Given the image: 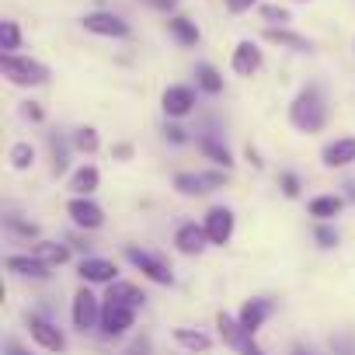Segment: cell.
<instances>
[{
    "instance_id": "1",
    "label": "cell",
    "mask_w": 355,
    "mask_h": 355,
    "mask_svg": "<svg viewBox=\"0 0 355 355\" xmlns=\"http://www.w3.org/2000/svg\"><path fill=\"white\" fill-rule=\"evenodd\" d=\"M289 122L300 129V132H320L324 122H327V105H324V94L317 84L303 87L293 105H289Z\"/></svg>"
},
{
    "instance_id": "2",
    "label": "cell",
    "mask_w": 355,
    "mask_h": 355,
    "mask_svg": "<svg viewBox=\"0 0 355 355\" xmlns=\"http://www.w3.org/2000/svg\"><path fill=\"white\" fill-rule=\"evenodd\" d=\"M0 73H4L11 84H18V87H42V84H49V67L46 63L28 60V56H15V53L0 56Z\"/></svg>"
},
{
    "instance_id": "3",
    "label": "cell",
    "mask_w": 355,
    "mask_h": 355,
    "mask_svg": "<svg viewBox=\"0 0 355 355\" xmlns=\"http://www.w3.org/2000/svg\"><path fill=\"white\" fill-rule=\"evenodd\" d=\"M101 306H105V303H98V296H94L91 289H77V293H73V306H70L73 327H77V331H94V327H101Z\"/></svg>"
},
{
    "instance_id": "4",
    "label": "cell",
    "mask_w": 355,
    "mask_h": 355,
    "mask_svg": "<svg viewBox=\"0 0 355 355\" xmlns=\"http://www.w3.org/2000/svg\"><path fill=\"white\" fill-rule=\"evenodd\" d=\"M132 324H136V306L108 303V300H105V306H101V327H98L105 338H119V334H125Z\"/></svg>"
},
{
    "instance_id": "5",
    "label": "cell",
    "mask_w": 355,
    "mask_h": 355,
    "mask_svg": "<svg viewBox=\"0 0 355 355\" xmlns=\"http://www.w3.org/2000/svg\"><path fill=\"white\" fill-rule=\"evenodd\" d=\"M80 25L91 32V35H105V39H125L129 35V21H122L119 15L112 11H94V15H84Z\"/></svg>"
},
{
    "instance_id": "6",
    "label": "cell",
    "mask_w": 355,
    "mask_h": 355,
    "mask_svg": "<svg viewBox=\"0 0 355 355\" xmlns=\"http://www.w3.org/2000/svg\"><path fill=\"white\" fill-rule=\"evenodd\" d=\"M28 334H32V341H35L39 348H46V352H63V348H67V334H63L53 320H46V317H39V313L28 317Z\"/></svg>"
},
{
    "instance_id": "7",
    "label": "cell",
    "mask_w": 355,
    "mask_h": 355,
    "mask_svg": "<svg viewBox=\"0 0 355 355\" xmlns=\"http://www.w3.org/2000/svg\"><path fill=\"white\" fill-rule=\"evenodd\" d=\"M216 327H220V338H223L227 345L241 348L244 355H261V348H258V345H254V338L241 327V320H237V317H230V313H216Z\"/></svg>"
},
{
    "instance_id": "8",
    "label": "cell",
    "mask_w": 355,
    "mask_h": 355,
    "mask_svg": "<svg viewBox=\"0 0 355 355\" xmlns=\"http://www.w3.org/2000/svg\"><path fill=\"white\" fill-rule=\"evenodd\" d=\"M206 237H209V244H216V248H223V244H230V237H234V209H227V206H213L209 213H206Z\"/></svg>"
},
{
    "instance_id": "9",
    "label": "cell",
    "mask_w": 355,
    "mask_h": 355,
    "mask_svg": "<svg viewBox=\"0 0 355 355\" xmlns=\"http://www.w3.org/2000/svg\"><path fill=\"white\" fill-rule=\"evenodd\" d=\"M125 258H129L150 282H157V286H171V282H174L171 268H167L164 261H157L153 254H146V251H139V248H125Z\"/></svg>"
},
{
    "instance_id": "10",
    "label": "cell",
    "mask_w": 355,
    "mask_h": 355,
    "mask_svg": "<svg viewBox=\"0 0 355 355\" xmlns=\"http://www.w3.org/2000/svg\"><path fill=\"white\" fill-rule=\"evenodd\" d=\"M67 213H70V220H73L77 227H84V230H98V227L105 223L101 206H98V202H91L87 196H73V199L67 202Z\"/></svg>"
},
{
    "instance_id": "11",
    "label": "cell",
    "mask_w": 355,
    "mask_h": 355,
    "mask_svg": "<svg viewBox=\"0 0 355 355\" xmlns=\"http://www.w3.org/2000/svg\"><path fill=\"white\" fill-rule=\"evenodd\" d=\"M223 185V174H192V171H182L174 178V189L182 196H206L213 189Z\"/></svg>"
},
{
    "instance_id": "12",
    "label": "cell",
    "mask_w": 355,
    "mask_h": 355,
    "mask_svg": "<svg viewBox=\"0 0 355 355\" xmlns=\"http://www.w3.org/2000/svg\"><path fill=\"white\" fill-rule=\"evenodd\" d=\"M160 105H164V112H167L171 119H185V115L196 108V91L185 87V84H174V87L164 91Z\"/></svg>"
},
{
    "instance_id": "13",
    "label": "cell",
    "mask_w": 355,
    "mask_h": 355,
    "mask_svg": "<svg viewBox=\"0 0 355 355\" xmlns=\"http://www.w3.org/2000/svg\"><path fill=\"white\" fill-rule=\"evenodd\" d=\"M77 275H80L84 282H105V286L119 282V268H115V261H108V258H84V261L77 265Z\"/></svg>"
},
{
    "instance_id": "14",
    "label": "cell",
    "mask_w": 355,
    "mask_h": 355,
    "mask_svg": "<svg viewBox=\"0 0 355 355\" xmlns=\"http://www.w3.org/2000/svg\"><path fill=\"white\" fill-rule=\"evenodd\" d=\"M272 310H275V306H272V300H248V303L241 306L237 320H241V327L254 338V334L261 331V324L272 317Z\"/></svg>"
},
{
    "instance_id": "15",
    "label": "cell",
    "mask_w": 355,
    "mask_h": 355,
    "mask_svg": "<svg viewBox=\"0 0 355 355\" xmlns=\"http://www.w3.org/2000/svg\"><path fill=\"white\" fill-rule=\"evenodd\" d=\"M320 160H324V167H331V171L355 164V136H345V139L327 143V146L320 150Z\"/></svg>"
},
{
    "instance_id": "16",
    "label": "cell",
    "mask_w": 355,
    "mask_h": 355,
    "mask_svg": "<svg viewBox=\"0 0 355 355\" xmlns=\"http://www.w3.org/2000/svg\"><path fill=\"white\" fill-rule=\"evenodd\" d=\"M206 244H209L206 227H196V223H182V227H178V234H174V248L182 251V254H202Z\"/></svg>"
},
{
    "instance_id": "17",
    "label": "cell",
    "mask_w": 355,
    "mask_h": 355,
    "mask_svg": "<svg viewBox=\"0 0 355 355\" xmlns=\"http://www.w3.org/2000/svg\"><path fill=\"white\" fill-rule=\"evenodd\" d=\"M230 67H234L237 77H254V73L261 70V49H258L254 42H241V46L234 49Z\"/></svg>"
},
{
    "instance_id": "18",
    "label": "cell",
    "mask_w": 355,
    "mask_h": 355,
    "mask_svg": "<svg viewBox=\"0 0 355 355\" xmlns=\"http://www.w3.org/2000/svg\"><path fill=\"white\" fill-rule=\"evenodd\" d=\"M49 268H53V265H46V261L35 258V254H11V258H8V272L25 275V279H49Z\"/></svg>"
},
{
    "instance_id": "19",
    "label": "cell",
    "mask_w": 355,
    "mask_h": 355,
    "mask_svg": "<svg viewBox=\"0 0 355 355\" xmlns=\"http://www.w3.org/2000/svg\"><path fill=\"white\" fill-rule=\"evenodd\" d=\"M98 182H101L98 167L84 164V167H77V171H73V178H70V189H73L77 196H91V192H98Z\"/></svg>"
},
{
    "instance_id": "20",
    "label": "cell",
    "mask_w": 355,
    "mask_h": 355,
    "mask_svg": "<svg viewBox=\"0 0 355 355\" xmlns=\"http://www.w3.org/2000/svg\"><path fill=\"white\" fill-rule=\"evenodd\" d=\"M341 206H345L341 196H317V199L310 202V216H317L320 223H327V220H334V216L341 213Z\"/></svg>"
},
{
    "instance_id": "21",
    "label": "cell",
    "mask_w": 355,
    "mask_h": 355,
    "mask_svg": "<svg viewBox=\"0 0 355 355\" xmlns=\"http://www.w3.org/2000/svg\"><path fill=\"white\" fill-rule=\"evenodd\" d=\"M108 303H125V306H139L146 296L132 286V282H112L108 286V296H105Z\"/></svg>"
},
{
    "instance_id": "22",
    "label": "cell",
    "mask_w": 355,
    "mask_h": 355,
    "mask_svg": "<svg viewBox=\"0 0 355 355\" xmlns=\"http://www.w3.org/2000/svg\"><path fill=\"white\" fill-rule=\"evenodd\" d=\"M167 28H171V35L182 42V46H196V42H199V25L189 21V18H171Z\"/></svg>"
},
{
    "instance_id": "23",
    "label": "cell",
    "mask_w": 355,
    "mask_h": 355,
    "mask_svg": "<svg viewBox=\"0 0 355 355\" xmlns=\"http://www.w3.org/2000/svg\"><path fill=\"white\" fill-rule=\"evenodd\" d=\"M174 341L182 348H192V352H206L209 348V338L202 331H189V327H174Z\"/></svg>"
},
{
    "instance_id": "24",
    "label": "cell",
    "mask_w": 355,
    "mask_h": 355,
    "mask_svg": "<svg viewBox=\"0 0 355 355\" xmlns=\"http://www.w3.org/2000/svg\"><path fill=\"white\" fill-rule=\"evenodd\" d=\"M265 39L275 42V46H289V49H296V53H306V49H310L306 39H300V35H293V32H286V28H268Z\"/></svg>"
},
{
    "instance_id": "25",
    "label": "cell",
    "mask_w": 355,
    "mask_h": 355,
    "mask_svg": "<svg viewBox=\"0 0 355 355\" xmlns=\"http://www.w3.org/2000/svg\"><path fill=\"white\" fill-rule=\"evenodd\" d=\"M35 258H42L46 265H63L67 258H70V251L63 248V244H35V251H32Z\"/></svg>"
},
{
    "instance_id": "26",
    "label": "cell",
    "mask_w": 355,
    "mask_h": 355,
    "mask_svg": "<svg viewBox=\"0 0 355 355\" xmlns=\"http://www.w3.org/2000/svg\"><path fill=\"white\" fill-rule=\"evenodd\" d=\"M18 46H21V28H18V21H0V49L15 53Z\"/></svg>"
},
{
    "instance_id": "27",
    "label": "cell",
    "mask_w": 355,
    "mask_h": 355,
    "mask_svg": "<svg viewBox=\"0 0 355 355\" xmlns=\"http://www.w3.org/2000/svg\"><path fill=\"white\" fill-rule=\"evenodd\" d=\"M196 77H199V87H202L206 94H220V91H223V77H220V73H216L209 63H202Z\"/></svg>"
},
{
    "instance_id": "28",
    "label": "cell",
    "mask_w": 355,
    "mask_h": 355,
    "mask_svg": "<svg viewBox=\"0 0 355 355\" xmlns=\"http://www.w3.org/2000/svg\"><path fill=\"white\" fill-rule=\"evenodd\" d=\"M73 146H77L80 153H94V150L101 146V139H98V129H91V125H80V129L73 132Z\"/></svg>"
},
{
    "instance_id": "29",
    "label": "cell",
    "mask_w": 355,
    "mask_h": 355,
    "mask_svg": "<svg viewBox=\"0 0 355 355\" xmlns=\"http://www.w3.org/2000/svg\"><path fill=\"white\" fill-rule=\"evenodd\" d=\"M202 153H206V157H213V164H220V167H234L230 150H227V146H220L216 139H202Z\"/></svg>"
},
{
    "instance_id": "30",
    "label": "cell",
    "mask_w": 355,
    "mask_h": 355,
    "mask_svg": "<svg viewBox=\"0 0 355 355\" xmlns=\"http://www.w3.org/2000/svg\"><path fill=\"white\" fill-rule=\"evenodd\" d=\"M35 164V150L28 146V143H15L11 146V167L15 171H25V167H32Z\"/></svg>"
},
{
    "instance_id": "31",
    "label": "cell",
    "mask_w": 355,
    "mask_h": 355,
    "mask_svg": "<svg viewBox=\"0 0 355 355\" xmlns=\"http://www.w3.org/2000/svg\"><path fill=\"white\" fill-rule=\"evenodd\" d=\"M317 241H320V248H334L338 244V230H331V227H317Z\"/></svg>"
},
{
    "instance_id": "32",
    "label": "cell",
    "mask_w": 355,
    "mask_h": 355,
    "mask_svg": "<svg viewBox=\"0 0 355 355\" xmlns=\"http://www.w3.org/2000/svg\"><path fill=\"white\" fill-rule=\"evenodd\" d=\"M282 192H286L289 199L300 196V178H296V174H282Z\"/></svg>"
},
{
    "instance_id": "33",
    "label": "cell",
    "mask_w": 355,
    "mask_h": 355,
    "mask_svg": "<svg viewBox=\"0 0 355 355\" xmlns=\"http://www.w3.org/2000/svg\"><path fill=\"white\" fill-rule=\"evenodd\" d=\"M8 227H11V230H18V234H25V237H32V234H35V227H32V223H21V220H15V216H8Z\"/></svg>"
},
{
    "instance_id": "34",
    "label": "cell",
    "mask_w": 355,
    "mask_h": 355,
    "mask_svg": "<svg viewBox=\"0 0 355 355\" xmlns=\"http://www.w3.org/2000/svg\"><path fill=\"white\" fill-rule=\"evenodd\" d=\"M261 15H265L268 21H289V15H286L282 8H261Z\"/></svg>"
},
{
    "instance_id": "35",
    "label": "cell",
    "mask_w": 355,
    "mask_h": 355,
    "mask_svg": "<svg viewBox=\"0 0 355 355\" xmlns=\"http://www.w3.org/2000/svg\"><path fill=\"white\" fill-rule=\"evenodd\" d=\"M251 4H254V0H227V8H230L234 15H244V11H248Z\"/></svg>"
},
{
    "instance_id": "36",
    "label": "cell",
    "mask_w": 355,
    "mask_h": 355,
    "mask_svg": "<svg viewBox=\"0 0 355 355\" xmlns=\"http://www.w3.org/2000/svg\"><path fill=\"white\" fill-rule=\"evenodd\" d=\"M150 4H153L157 11H171V8H178V0H150Z\"/></svg>"
},
{
    "instance_id": "37",
    "label": "cell",
    "mask_w": 355,
    "mask_h": 355,
    "mask_svg": "<svg viewBox=\"0 0 355 355\" xmlns=\"http://www.w3.org/2000/svg\"><path fill=\"white\" fill-rule=\"evenodd\" d=\"M167 136H171L174 143H185V129H178V125H171V129H167Z\"/></svg>"
},
{
    "instance_id": "38",
    "label": "cell",
    "mask_w": 355,
    "mask_h": 355,
    "mask_svg": "<svg viewBox=\"0 0 355 355\" xmlns=\"http://www.w3.org/2000/svg\"><path fill=\"white\" fill-rule=\"evenodd\" d=\"M112 153H115V157H122V160H125V157H132V146H129V143H122V146H115V150H112Z\"/></svg>"
},
{
    "instance_id": "39",
    "label": "cell",
    "mask_w": 355,
    "mask_h": 355,
    "mask_svg": "<svg viewBox=\"0 0 355 355\" xmlns=\"http://www.w3.org/2000/svg\"><path fill=\"white\" fill-rule=\"evenodd\" d=\"M25 112H28V119H32V122H39V119H42V108H39V105H28Z\"/></svg>"
},
{
    "instance_id": "40",
    "label": "cell",
    "mask_w": 355,
    "mask_h": 355,
    "mask_svg": "<svg viewBox=\"0 0 355 355\" xmlns=\"http://www.w3.org/2000/svg\"><path fill=\"white\" fill-rule=\"evenodd\" d=\"M289 355H310V352H306V348H293Z\"/></svg>"
},
{
    "instance_id": "41",
    "label": "cell",
    "mask_w": 355,
    "mask_h": 355,
    "mask_svg": "<svg viewBox=\"0 0 355 355\" xmlns=\"http://www.w3.org/2000/svg\"><path fill=\"white\" fill-rule=\"evenodd\" d=\"M8 355H25V352H21V348H11V352H8Z\"/></svg>"
}]
</instances>
